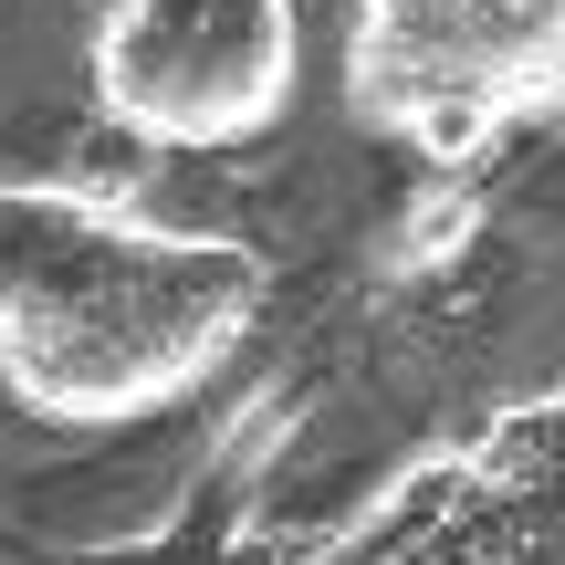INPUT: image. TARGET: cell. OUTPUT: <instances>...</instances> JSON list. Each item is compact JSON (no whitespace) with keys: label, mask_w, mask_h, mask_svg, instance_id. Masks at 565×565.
I'll return each instance as SVG.
<instances>
[{"label":"cell","mask_w":565,"mask_h":565,"mask_svg":"<svg viewBox=\"0 0 565 565\" xmlns=\"http://www.w3.org/2000/svg\"><path fill=\"white\" fill-rule=\"evenodd\" d=\"M303 95L294 0H105L95 105L147 147H252Z\"/></svg>","instance_id":"4"},{"label":"cell","mask_w":565,"mask_h":565,"mask_svg":"<svg viewBox=\"0 0 565 565\" xmlns=\"http://www.w3.org/2000/svg\"><path fill=\"white\" fill-rule=\"evenodd\" d=\"M345 105L429 168L565 116V0H345Z\"/></svg>","instance_id":"2"},{"label":"cell","mask_w":565,"mask_h":565,"mask_svg":"<svg viewBox=\"0 0 565 565\" xmlns=\"http://www.w3.org/2000/svg\"><path fill=\"white\" fill-rule=\"evenodd\" d=\"M303 565H565V377L387 471Z\"/></svg>","instance_id":"3"},{"label":"cell","mask_w":565,"mask_h":565,"mask_svg":"<svg viewBox=\"0 0 565 565\" xmlns=\"http://www.w3.org/2000/svg\"><path fill=\"white\" fill-rule=\"evenodd\" d=\"M263 252L95 179H0V387L53 429H137L200 398L263 324Z\"/></svg>","instance_id":"1"}]
</instances>
